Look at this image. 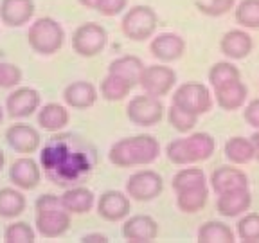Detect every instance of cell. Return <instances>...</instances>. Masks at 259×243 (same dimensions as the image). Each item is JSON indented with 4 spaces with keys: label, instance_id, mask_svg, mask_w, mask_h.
Listing matches in <instances>:
<instances>
[{
    "label": "cell",
    "instance_id": "cell-1",
    "mask_svg": "<svg viewBox=\"0 0 259 243\" xmlns=\"http://www.w3.org/2000/svg\"><path fill=\"white\" fill-rule=\"evenodd\" d=\"M160 155V144L153 135L124 137L112 144L108 158L117 168H134L153 164Z\"/></svg>",
    "mask_w": 259,
    "mask_h": 243
},
{
    "label": "cell",
    "instance_id": "cell-2",
    "mask_svg": "<svg viewBox=\"0 0 259 243\" xmlns=\"http://www.w3.org/2000/svg\"><path fill=\"white\" fill-rule=\"evenodd\" d=\"M27 42L34 53L51 56L63 47L65 31L58 20L51 16H41L36 22H32L29 27Z\"/></svg>",
    "mask_w": 259,
    "mask_h": 243
},
{
    "label": "cell",
    "instance_id": "cell-3",
    "mask_svg": "<svg viewBox=\"0 0 259 243\" xmlns=\"http://www.w3.org/2000/svg\"><path fill=\"white\" fill-rule=\"evenodd\" d=\"M158 25V15L150 6H134L124 13L121 20V29L128 40L144 42L155 36Z\"/></svg>",
    "mask_w": 259,
    "mask_h": 243
},
{
    "label": "cell",
    "instance_id": "cell-4",
    "mask_svg": "<svg viewBox=\"0 0 259 243\" xmlns=\"http://www.w3.org/2000/svg\"><path fill=\"white\" fill-rule=\"evenodd\" d=\"M171 105L186 110L194 115H203L212 108V96L209 89L198 81H187L180 85L173 92V103Z\"/></svg>",
    "mask_w": 259,
    "mask_h": 243
},
{
    "label": "cell",
    "instance_id": "cell-5",
    "mask_svg": "<svg viewBox=\"0 0 259 243\" xmlns=\"http://www.w3.org/2000/svg\"><path fill=\"white\" fill-rule=\"evenodd\" d=\"M108 44V32L97 22L81 24L72 34L74 53L83 58H94L101 53Z\"/></svg>",
    "mask_w": 259,
    "mask_h": 243
},
{
    "label": "cell",
    "instance_id": "cell-6",
    "mask_svg": "<svg viewBox=\"0 0 259 243\" xmlns=\"http://www.w3.org/2000/svg\"><path fill=\"white\" fill-rule=\"evenodd\" d=\"M126 117L137 126H155L164 117V105L160 97L142 94L130 99L126 106Z\"/></svg>",
    "mask_w": 259,
    "mask_h": 243
},
{
    "label": "cell",
    "instance_id": "cell-7",
    "mask_svg": "<svg viewBox=\"0 0 259 243\" xmlns=\"http://www.w3.org/2000/svg\"><path fill=\"white\" fill-rule=\"evenodd\" d=\"M164 180L153 170H142L134 173L126 180V194L137 202H151L160 196Z\"/></svg>",
    "mask_w": 259,
    "mask_h": 243
},
{
    "label": "cell",
    "instance_id": "cell-8",
    "mask_svg": "<svg viewBox=\"0 0 259 243\" xmlns=\"http://www.w3.org/2000/svg\"><path fill=\"white\" fill-rule=\"evenodd\" d=\"M175 83H177V72L167 65H148L139 79L142 90L155 97L167 96L173 90Z\"/></svg>",
    "mask_w": 259,
    "mask_h": 243
},
{
    "label": "cell",
    "instance_id": "cell-9",
    "mask_svg": "<svg viewBox=\"0 0 259 243\" xmlns=\"http://www.w3.org/2000/svg\"><path fill=\"white\" fill-rule=\"evenodd\" d=\"M41 97L36 89L31 87H20V89L13 90L6 99V110L11 117L24 119L29 117L31 113H34L40 108Z\"/></svg>",
    "mask_w": 259,
    "mask_h": 243
},
{
    "label": "cell",
    "instance_id": "cell-10",
    "mask_svg": "<svg viewBox=\"0 0 259 243\" xmlns=\"http://www.w3.org/2000/svg\"><path fill=\"white\" fill-rule=\"evenodd\" d=\"M150 51L153 58H157L162 63H173V61L180 60L186 53V40L175 32H160L153 36Z\"/></svg>",
    "mask_w": 259,
    "mask_h": 243
},
{
    "label": "cell",
    "instance_id": "cell-11",
    "mask_svg": "<svg viewBox=\"0 0 259 243\" xmlns=\"http://www.w3.org/2000/svg\"><path fill=\"white\" fill-rule=\"evenodd\" d=\"M158 236V223L148 215H135L122 225V238L128 243H151Z\"/></svg>",
    "mask_w": 259,
    "mask_h": 243
},
{
    "label": "cell",
    "instance_id": "cell-12",
    "mask_svg": "<svg viewBox=\"0 0 259 243\" xmlns=\"http://www.w3.org/2000/svg\"><path fill=\"white\" fill-rule=\"evenodd\" d=\"M130 196L121 191H105L97 200V213L106 222H121L130 215Z\"/></svg>",
    "mask_w": 259,
    "mask_h": 243
},
{
    "label": "cell",
    "instance_id": "cell-13",
    "mask_svg": "<svg viewBox=\"0 0 259 243\" xmlns=\"http://www.w3.org/2000/svg\"><path fill=\"white\" fill-rule=\"evenodd\" d=\"M70 227V213L67 209L36 211V231L44 238L63 236Z\"/></svg>",
    "mask_w": 259,
    "mask_h": 243
},
{
    "label": "cell",
    "instance_id": "cell-14",
    "mask_svg": "<svg viewBox=\"0 0 259 243\" xmlns=\"http://www.w3.org/2000/svg\"><path fill=\"white\" fill-rule=\"evenodd\" d=\"M254 49V40L247 29H231L220 40V51L229 60H245Z\"/></svg>",
    "mask_w": 259,
    "mask_h": 243
},
{
    "label": "cell",
    "instance_id": "cell-15",
    "mask_svg": "<svg viewBox=\"0 0 259 243\" xmlns=\"http://www.w3.org/2000/svg\"><path fill=\"white\" fill-rule=\"evenodd\" d=\"M6 141L15 151L27 155L34 153L41 144L40 132L29 125H22V123L9 126L8 132H6Z\"/></svg>",
    "mask_w": 259,
    "mask_h": 243
},
{
    "label": "cell",
    "instance_id": "cell-16",
    "mask_svg": "<svg viewBox=\"0 0 259 243\" xmlns=\"http://www.w3.org/2000/svg\"><path fill=\"white\" fill-rule=\"evenodd\" d=\"M252 206V194L248 187L243 189L227 191V193L218 194L216 200V209L225 218H236V216L245 215Z\"/></svg>",
    "mask_w": 259,
    "mask_h": 243
},
{
    "label": "cell",
    "instance_id": "cell-17",
    "mask_svg": "<svg viewBox=\"0 0 259 243\" xmlns=\"http://www.w3.org/2000/svg\"><path fill=\"white\" fill-rule=\"evenodd\" d=\"M9 178L18 189H34L41 180V171L31 157L16 158L9 168Z\"/></svg>",
    "mask_w": 259,
    "mask_h": 243
},
{
    "label": "cell",
    "instance_id": "cell-18",
    "mask_svg": "<svg viewBox=\"0 0 259 243\" xmlns=\"http://www.w3.org/2000/svg\"><path fill=\"white\" fill-rule=\"evenodd\" d=\"M34 15V0H0V20L8 27H22Z\"/></svg>",
    "mask_w": 259,
    "mask_h": 243
},
{
    "label": "cell",
    "instance_id": "cell-19",
    "mask_svg": "<svg viewBox=\"0 0 259 243\" xmlns=\"http://www.w3.org/2000/svg\"><path fill=\"white\" fill-rule=\"evenodd\" d=\"M210 187L214 189L216 194L234 189H243V187H248V177L239 168L220 166L210 175Z\"/></svg>",
    "mask_w": 259,
    "mask_h": 243
},
{
    "label": "cell",
    "instance_id": "cell-20",
    "mask_svg": "<svg viewBox=\"0 0 259 243\" xmlns=\"http://www.w3.org/2000/svg\"><path fill=\"white\" fill-rule=\"evenodd\" d=\"M248 96V89L247 85L239 79H232L225 85L214 89V97H216V105L222 110H227V112H234V110H239L245 101H247Z\"/></svg>",
    "mask_w": 259,
    "mask_h": 243
},
{
    "label": "cell",
    "instance_id": "cell-21",
    "mask_svg": "<svg viewBox=\"0 0 259 243\" xmlns=\"http://www.w3.org/2000/svg\"><path fill=\"white\" fill-rule=\"evenodd\" d=\"M97 97V89L90 83V81H74L70 85L65 87L63 90V99L65 103L70 106V108H77V110H85L90 106L96 105Z\"/></svg>",
    "mask_w": 259,
    "mask_h": 243
},
{
    "label": "cell",
    "instance_id": "cell-22",
    "mask_svg": "<svg viewBox=\"0 0 259 243\" xmlns=\"http://www.w3.org/2000/svg\"><path fill=\"white\" fill-rule=\"evenodd\" d=\"M61 202L70 215H85L96 204V194L89 187H70L61 194Z\"/></svg>",
    "mask_w": 259,
    "mask_h": 243
},
{
    "label": "cell",
    "instance_id": "cell-23",
    "mask_svg": "<svg viewBox=\"0 0 259 243\" xmlns=\"http://www.w3.org/2000/svg\"><path fill=\"white\" fill-rule=\"evenodd\" d=\"M69 121V110L63 105H58V103H47L38 112V125L47 132H60V130L67 128Z\"/></svg>",
    "mask_w": 259,
    "mask_h": 243
},
{
    "label": "cell",
    "instance_id": "cell-24",
    "mask_svg": "<svg viewBox=\"0 0 259 243\" xmlns=\"http://www.w3.org/2000/svg\"><path fill=\"white\" fill-rule=\"evenodd\" d=\"M142 70H144V63H142V60L137 56H132V54L115 58L108 67L110 74H115V76L130 81L134 87L139 85V79H141Z\"/></svg>",
    "mask_w": 259,
    "mask_h": 243
},
{
    "label": "cell",
    "instance_id": "cell-25",
    "mask_svg": "<svg viewBox=\"0 0 259 243\" xmlns=\"http://www.w3.org/2000/svg\"><path fill=\"white\" fill-rule=\"evenodd\" d=\"M225 158L234 166H245L255 158L254 144L250 139L245 137H231L225 142Z\"/></svg>",
    "mask_w": 259,
    "mask_h": 243
},
{
    "label": "cell",
    "instance_id": "cell-26",
    "mask_svg": "<svg viewBox=\"0 0 259 243\" xmlns=\"http://www.w3.org/2000/svg\"><path fill=\"white\" fill-rule=\"evenodd\" d=\"M186 144H187V150H189V157L193 164L210 158L216 150L214 137L210 134H207V132L191 134L189 137H186Z\"/></svg>",
    "mask_w": 259,
    "mask_h": 243
},
{
    "label": "cell",
    "instance_id": "cell-27",
    "mask_svg": "<svg viewBox=\"0 0 259 243\" xmlns=\"http://www.w3.org/2000/svg\"><path fill=\"white\" fill-rule=\"evenodd\" d=\"M196 241L198 243H234L236 234L227 223L210 220V222H205L198 229Z\"/></svg>",
    "mask_w": 259,
    "mask_h": 243
},
{
    "label": "cell",
    "instance_id": "cell-28",
    "mask_svg": "<svg viewBox=\"0 0 259 243\" xmlns=\"http://www.w3.org/2000/svg\"><path fill=\"white\" fill-rule=\"evenodd\" d=\"M207 198H209V189L203 187H193V189L178 191L177 193V206L178 209L186 215H194L205 207Z\"/></svg>",
    "mask_w": 259,
    "mask_h": 243
},
{
    "label": "cell",
    "instance_id": "cell-29",
    "mask_svg": "<svg viewBox=\"0 0 259 243\" xmlns=\"http://www.w3.org/2000/svg\"><path fill=\"white\" fill-rule=\"evenodd\" d=\"M27 207L25 196L15 187H2L0 189V216L2 218H16Z\"/></svg>",
    "mask_w": 259,
    "mask_h": 243
},
{
    "label": "cell",
    "instance_id": "cell-30",
    "mask_svg": "<svg viewBox=\"0 0 259 243\" xmlns=\"http://www.w3.org/2000/svg\"><path fill=\"white\" fill-rule=\"evenodd\" d=\"M134 85L130 81L122 79V77L115 76V74H106L101 81V87H99V92H101V97L106 99V101H122L130 92H132Z\"/></svg>",
    "mask_w": 259,
    "mask_h": 243
},
{
    "label": "cell",
    "instance_id": "cell-31",
    "mask_svg": "<svg viewBox=\"0 0 259 243\" xmlns=\"http://www.w3.org/2000/svg\"><path fill=\"white\" fill-rule=\"evenodd\" d=\"M171 186H173L175 193L193 189V187H203V186H207L205 173H203V170H200V168H184V170H180L173 177Z\"/></svg>",
    "mask_w": 259,
    "mask_h": 243
},
{
    "label": "cell",
    "instance_id": "cell-32",
    "mask_svg": "<svg viewBox=\"0 0 259 243\" xmlns=\"http://www.w3.org/2000/svg\"><path fill=\"white\" fill-rule=\"evenodd\" d=\"M234 18L243 29H259V0H241L234 8Z\"/></svg>",
    "mask_w": 259,
    "mask_h": 243
},
{
    "label": "cell",
    "instance_id": "cell-33",
    "mask_svg": "<svg viewBox=\"0 0 259 243\" xmlns=\"http://www.w3.org/2000/svg\"><path fill=\"white\" fill-rule=\"evenodd\" d=\"M239 77H241V70L232 61H218L209 70V83L212 87V90L232 79H239Z\"/></svg>",
    "mask_w": 259,
    "mask_h": 243
},
{
    "label": "cell",
    "instance_id": "cell-34",
    "mask_svg": "<svg viewBox=\"0 0 259 243\" xmlns=\"http://www.w3.org/2000/svg\"><path fill=\"white\" fill-rule=\"evenodd\" d=\"M236 234L243 243H259V213H248L236 225Z\"/></svg>",
    "mask_w": 259,
    "mask_h": 243
},
{
    "label": "cell",
    "instance_id": "cell-35",
    "mask_svg": "<svg viewBox=\"0 0 259 243\" xmlns=\"http://www.w3.org/2000/svg\"><path fill=\"white\" fill-rule=\"evenodd\" d=\"M6 243H34L36 241V232L27 222H15L9 223L4 231Z\"/></svg>",
    "mask_w": 259,
    "mask_h": 243
},
{
    "label": "cell",
    "instance_id": "cell-36",
    "mask_svg": "<svg viewBox=\"0 0 259 243\" xmlns=\"http://www.w3.org/2000/svg\"><path fill=\"white\" fill-rule=\"evenodd\" d=\"M167 121H169V125L173 126L177 132L187 134V132H191V130L196 126L198 115H194V113H189V112H186V110L171 105V108L167 110Z\"/></svg>",
    "mask_w": 259,
    "mask_h": 243
},
{
    "label": "cell",
    "instance_id": "cell-37",
    "mask_svg": "<svg viewBox=\"0 0 259 243\" xmlns=\"http://www.w3.org/2000/svg\"><path fill=\"white\" fill-rule=\"evenodd\" d=\"M166 155L169 158V162L177 164V166H189L193 164L189 157V150H187L186 139H175L167 144Z\"/></svg>",
    "mask_w": 259,
    "mask_h": 243
},
{
    "label": "cell",
    "instance_id": "cell-38",
    "mask_svg": "<svg viewBox=\"0 0 259 243\" xmlns=\"http://www.w3.org/2000/svg\"><path fill=\"white\" fill-rule=\"evenodd\" d=\"M200 13L207 16H223L236 8V0H210V2H198L196 4Z\"/></svg>",
    "mask_w": 259,
    "mask_h": 243
},
{
    "label": "cell",
    "instance_id": "cell-39",
    "mask_svg": "<svg viewBox=\"0 0 259 243\" xmlns=\"http://www.w3.org/2000/svg\"><path fill=\"white\" fill-rule=\"evenodd\" d=\"M22 81V70L13 63L0 61V89H13Z\"/></svg>",
    "mask_w": 259,
    "mask_h": 243
},
{
    "label": "cell",
    "instance_id": "cell-40",
    "mask_svg": "<svg viewBox=\"0 0 259 243\" xmlns=\"http://www.w3.org/2000/svg\"><path fill=\"white\" fill-rule=\"evenodd\" d=\"M128 8V0H97L96 11L103 16H117Z\"/></svg>",
    "mask_w": 259,
    "mask_h": 243
},
{
    "label": "cell",
    "instance_id": "cell-41",
    "mask_svg": "<svg viewBox=\"0 0 259 243\" xmlns=\"http://www.w3.org/2000/svg\"><path fill=\"white\" fill-rule=\"evenodd\" d=\"M36 211H49V209H65L63 202H61V196H56V194H41L36 198V204H34Z\"/></svg>",
    "mask_w": 259,
    "mask_h": 243
},
{
    "label": "cell",
    "instance_id": "cell-42",
    "mask_svg": "<svg viewBox=\"0 0 259 243\" xmlns=\"http://www.w3.org/2000/svg\"><path fill=\"white\" fill-rule=\"evenodd\" d=\"M243 117H245V121H247L252 128L259 130V97L257 99H252V101L245 106Z\"/></svg>",
    "mask_w": 259,
    "mask_h": 243
},
{
    "label": "cell",
    "instance_id": "cell-43",
    "mask_svg": "<svg viewBox=\"0 0 259 243\" xmlns=\"http://www.w3.org/2000/svg\"><path fill=\"white\" fill-rule=\"evenodd\" d=\"M81 243H108V238L101 232H92V234H85L79 239Z\"/></svg>",
    "mask_w": 259,
    "mask_h": 243
},
{
    "label": "cell",
    "instance_id": "cell-44",
    "mask_svg": "<svg viewBox=\"0 0 259 243\" xmlns=\"http://www.w3.org/2000/svg\"><path fill=\"white\" fill-rule=\"evenodd\" d=\"M252 144H254V151H255V160H259V130L250 137Z\"/></svg>",
    "mask_w": 259,
    "mask_h": 243
},
{
    "label": "cell",
    "instance_id": "cell-45",
    "mask_svg": "<svg viewBox=\"0 0 259 243\" xmlns=\"http://www.w3.org/2000/svg\"><path fill=\"white\" fill-rule=\"evenodd\" d=\"M77 2L87 9H96L97 6V0H77Z\"/></svg>",
    "mask_w": 259,
    "mask_h": 243
},
{
    "label": "cell",
    "instance_id": "cell-46",
    "mask_svg": "<svg viewBox=\"0 0 259 243\" xmlns=\"http://www.w3.org/2000/svg\"><path fill=\"white\" fill-rule=\"evenodd\" d=\"M4 164H6V155H4V151L0 150V171H2V168H4Z\"/></svg>",
    "mask_w": 259,
    "mask_h": 243
},
{
    "label": "cell",
    "instance_id": "cell-47",
    "mask_svg": "<svg viewBox=\"0 0 259 243\" xmlns=\"http://www.w3.org/2000/svg\"><path fill=\"white\" fill-rule=\"evenodd\" d=\"M2 119H4V110H2V106H0V123H2Z\"/></svg>",
    "mask_w": 259,
    "mask_h": 243
}]
</instances>
